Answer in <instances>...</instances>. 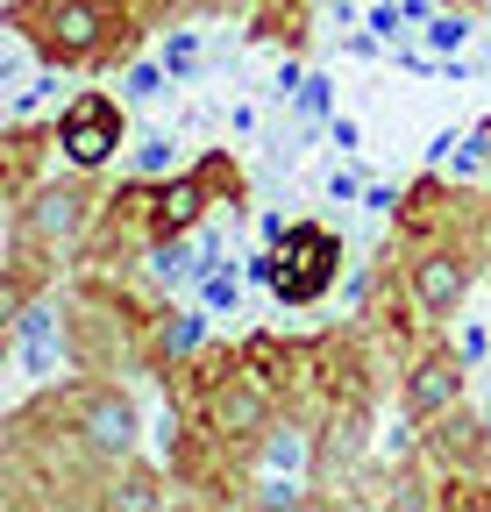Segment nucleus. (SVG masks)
Segmentation results:
<instances>
[{
  "label": "nucleus",
  "mask_w": 491,
  "mask_h": 512,
  "mask_svg": "<svg viewBox=\"0 0 491 512\" xmlns=\"http://www.w3.org/2000/svg\"><path fill=\"white\" fill-rule=\"evenodd\" d=\"M171 491L150 477V470H121L107 491H100V505H121V512H150V505H164Z\"/></svg>",
  "instance_id": "nucleus-12"
},
{
  "label": "nucleus",
  "mask_w": 491,
  "mask_h": 512,
  "mask_svg": "<svg viewBox=\"0 0 491 512\" xmlns=\"http://www.w3.org/2000/svg\"><path fill=\"white\" fill-rule=\"evenodd\" d=\"M200 292H207V306H221V313H235V299H242V292H235V271H207Z\"/></svg>",
  "instance_id": "nucleus-14"
},
{
  "label": "nucleus",
  "mask_w": 491,
  "mask_h": 512,
  "mask_svg": "<svg viewBox=\"0 0 491 512\" xmlns=\"http://www.w3.org/2000/svg\"><path fill=\"white\" fill-rule=\"evenodd\" d=\"M200 335H207V328H200V313H164L157 328H150V356H157L164 370H178V363L200 349Z\"/></svg>",
  "instance_id": "nucleus-11"
},
{
  "label": "nucleus",
  "mask_w": 491,
  "mask_h": 512,
  "mask_svg": "<svg viewBox=\"0 0 491 512\" xmlns=\"http://www.w3.org/2000/svg\"><path fill=\"white\" fill-rule=\"evenodd\" d=\"M463 363H470V356H456V349H427V356L406 370V420H413V427H427L435 413L463 406Z\"/></svg>",
  "instance_id": "nucleus-6"
},
{
  "label": "nucleus",
  "mask_w": 491,
  "mask_h": 512,
  "mask_svg": "<svg viewBox=\"0 0 491 512\" xmlns=\"http://www.w3.org/2000/svg\"><path fill=\"white\" fill-rule=\"evenodd\" d=\"M328 200H363V178H356V171H335V178H328Z\"/></svg>",
  "instance_id": "nucleus-21"
},
{
  "label": "nucleus",
  "mask_w": 491,
  "mask_h": 512,
  "mask_svg": "<svg viewBox=\"0 0 491 512\" xmlns=\"http://www.w3.org/2000/svg\"><path fill=\"white\" fill-rule=\"evenodd\" d=\"M420 434H427V448L442 456V470H470V477H477V470H484V456H491V420H470L463 406L435 413Z\"/></svg>",
  "instance_id": "nucleus-8"
},
{
  "label": "nucleus",
  "mask_w": 491,
  "mask_h": 512,
  "mask_svg": "<svg viewBox=\"0 0 491 512\" xmlns=\"http://www.w3.org/2000/svg\"><path fill=\"white\" fill-rule=\"evenodd\" d=\"M250 505H306V491H299V484L285 477V484H264V491H257Z\"/></svg>",
  "instance_id": "nucleus-19"
},
{
  "label": "nucleus",
  "mask_w": 491,
  "mask_h": 512,
  "mask_svg": "<svg viewBox=\"0 0 491 512\" xmlns=\"http://www.w3.org/2000/svg\"><path fill=\"white\" fill-rule=\"evenodd\" d=\"M93 200H100L93 185H36V192H22L15 242H29V249H72L86 235V221H93Z\"/></svg>",
  "instance_id": "nucleus-1"
},
{
  "label": "nucleus",
  "mask_w": 491,
  "mask_h": 512,
  "mask_svg": "<svg viewBox=\"0 0 491 512\" xmlns=\"http://www.w3.org/2000/svg\"><path fill=\"white\" fill-rule=\"evenodd\" d=\"M193 57H200V50H193V36H186V29L164 43V64H171V72H193Z\"/></svg>",
  "instance_id": "nucleus-18"
},
{
  "label": "nucleus",
  "mask_w": 491,
  "mask_h": 512,
  "mask_svg": "<svg viewBox=\"0 0 491 512\" xmlns=\"http://www.w3.org/2000/svg\"><path fill=\"white\" fill-rule=\"evenodd\" d=\"M399 15H406V22H420V15H427V0H399Z\"/></svg>",
  "instance_id": "nucleus-23"
},
{
  "label": "nucleus",
  "mask_w": 491,
  "mask_h": 512,
  "mask_svg": "<svg viewBox=\"0 0 491 512\" xmlns=\"http://www.w3.org/2000/svg\"><path fill=\"white\" fill-rule=\"evenodd\" d=\"M57 150H65L79 171L107 164V157L121 150V107H114L107 93H79L65 114H57Z\"/></svg>",
  "instance_id": "nucleus-3"
},
{
  "label": "nucleus",
  "mask_w": 491,
  "mask_h": 512,
  "mask_svg": "<svg viewBox=\"0 0 491 512\" xmlns=\"http://www.w3.org/2000/svg\"><path fill=\"white\" fill-rule=\"evenodd\" d=\"M363 207H371V214H392V185H363Z\"/></svg>",
  "instance_id": "nucleus-22"
},
{
  "label": "nucleus",
  "mask_w": 491,
  "mask_h": 512,
  "mask_svg": "<svg viewBox=\"0 0 491 512\" xmlns=\"http://www.w3.org/2000/svg\"><path fill=\"white\" fill-rule=\"evenodd\" d=\"M136 171H143V178H164V171H171V143H164V136H150V143L136 150Z\"/></svg>",
  "instance_id": "nucleus-15"
},
{
  "label": "nucleus",
  "mask_w": 491,
  "mask_h": 512,
  "mask_svg": "<svg viewBox=\"0 0 491 512\" xmlns=\"http://www.w3.org/2000/svg\"><path fill=\"white\" fill-rule=\"evenodd\" d=\"M470 299V264L456 249H427L413 256V313L420 320H456Z\"/></svg>",
  "instance_id": "nucleus-7"
},
{
  "label": "nucleus",
  "mask_w": 491,
  "mask_h": 512,
  "mask_svg": "<svg viewBox=\"0 0 491 512\" xmlns=\"http://www.w3.org/2000/svg\"><path fill=\"white\" fill-rule=\"evenodd\" d=\"M72 427H79V441L93 448V456H136V406L121 399V392H107V384H86V392H72Z\"/></svg>",
  "instance_id": "nucleus-4"
},
{
  "label": "nucleus",
  "mask_w": 491,
  "mask_h": 512,
  "mask_svg": "<svg viewBox=\"0 0 491 512\" xmlns=\"http://www.w3.org/2000/svg\"><path fill=\"white\" fill-rule=\"evenodd\" d=\"M200 214H207V178L200 171H186V178H171V185L150 192V228L157 235H186Z\"/></svg>",
  "instance_id": "nucleus-9"
},
{
  "label": "nucleus",
  "mask_w": 491,
  "mask_h": 512,
  "mask_svg": "<svg viewBox=\"0 0 491 512\" xmlns=\"http://www.w3.org/2000/svg\"><path fill=\"white\" fill-rule=\"evenodd\" d=\"M363 448H371V420H363V406L349 399H335L328 406V420H321V434H314V484H349L356 477V463H363Z\"/></svg>",
  "instance_id": "nucleus-5"
},
{
  "label": "nucleus",
  "mask_w": 491,
  "mask_h": 512,
  "mask_svg": "<svg viewBox=\"0 0 491 512\" xmlns=\"http://www.w3.org/2000/svg\"><path fill=\"white\" fill-rule=\"evenodd\" d=\"M157 86H164V72H157V64H136V72L121 79V93H129V100H157Z\"/></svg>",
  "instance_id": "nucleus-16"
},
{
  "label": "nucleus",
  "mask_w": 491,
  "mask_h": 512,
  "mask_svg": "<svg viewBox=\"0 0 491 512\" xmlns=\"http://www.w3.org/2000/svg\"><path fill=\"white\" fill-rule=\"evenodd\" d=\"M328 143H342V150H356V143H363V128H356L349 114H335V121H328Z\"/></svg>",
  "instance_id": "nucleus-20"
},
{
  "label": "nucleus",
  "mask_w": 491,
  "mask_h": 512,
  "mask_svg": "<svg viewBox=\"0 0 491 512\" xmlns=\"http://www.w3.org/2000/svg\"><path fill=\"white\" fill-rule=\"evenodd\" d=\"M257 463L264 470H285V477L292 470H314V434H306L299 420H271L264 441H257Z\"/></svg>",
  "instance_id": "nucleus-10"
},
{
  "label": "nucleus",
  "mask_w": 491,
  "mask_h": 512,
  "mask_svg": "<svg viewBox=\"0 0 491 512\" xmlns=\"http://www.w3.org/2000/svg\"><path fill=\"white\" fill-rule=\"evenodd\" d=\"M299 114H306V121L328 114V79H306V86H299Z\"/></svg>",
  "instance_id": "nucleus-17"
},
{
  "label": "nucleus",
  "mask_w": 491,
  "mask_h": 512,
  "mask_svg": "<svg viewBox=\"0 0 491 512\" xmlns=\"http://www.w3.org/2000/svg\"><path fill=\"white\" fill-rule=\"evenodd\" d=\"M463 43H470V15H435V22H427V50H435V57H449Z\"/></svg>",
  "instance_id": "nucleus-13"
},
{
  "label": "nucleus",
  "mask_w": 491,
  "mask_h": 512,
  "mask_svg": "<svg viewBox=\"0 0 491 512\" xmlns=\"http://www.w3.org/2000/svg\"><path fill=\"white\" fill-rule=\"evenodd\" d=\"M278 249H285V264H278V278H271L278 306H314V299L335 285V271H342V242H335L328 228H314V221H292V235H285Z\"/></svg>",
  "instance_id": "nucleus-2"
}]
</instances>
